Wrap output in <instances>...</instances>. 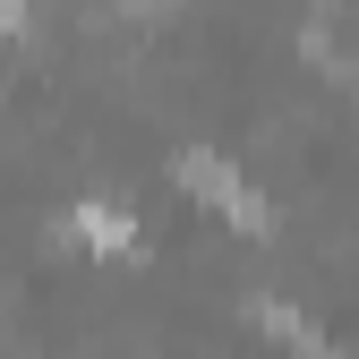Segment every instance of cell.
<instances>
[{
	"label": "cell",
	"instance_id": "obj_1",
	"mask_svg": "<svg viewBox=\"0 0 359 359\" xmlns=\"http://www.w3.org/2000/svg\"><path fill=\"white\" fill-rule=\"evenodd\" d=\"M180 180H189V189L222 214V222H240V231H257V222H265V205H257V189H248V180L231 171V163H222V154H180Z\"/></svg>",
	"mask_w": 359,
	"mask_h": 359
},
{
	"label": "cell",
	"instance_id": "obj_2",
	"mask_svg": "<svg viewBox=\"0 0 359 359\" xmlns=\"http://www.w3.org/2000/svg\"><path fill=\"white\" fill-rule=\"evenodd\" d=\"M69 222H77V240H86V248H103V257H120L128 240H137V222H128V205H111V197H86V205H77Z\"/></svg>",
	"mask_w": 359,
	"mask_h": 359
},
{
	"label": "cell",
	"instance_id": "obj_3",
	"mask_svg": "<svg viewBox=\"0 0 359 359\" xmlns=\"http://www.w3.org/2000/svg\"><path fill=\"white\" fill-rule=\"evenodd\" d=\"M26 26V0H0V34H18Z\"/></svg>",
	"mask_w": 359,
	"mask_h": 359
}]
</instances>
